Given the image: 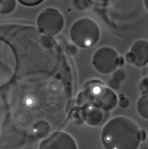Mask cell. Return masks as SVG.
<instances>
[{
	"label": "cell",
	"mask_w": 148,
	"mask_h": 149,
	"mask_svg": "<svg viewBox=\"0 0 148 149\" xmlns=\"http://www.w3.org/2000/svg\"><path fill=\"white\" fill-rule=\"evenodd\" d=\"M124 63V58L122 57V56L119 57V59H118V65H122Z\"/></svg>",
	"instance_id": "20"
},
{
	"label": "cell",
	"mask_w": 148,
	"mask_h": 149,
	"mask_svg": "<svg viewBox=\"0 0 148 149\" xmlns=\"http://www.w3.org/2000/svg\"><path fill=\"white\" fill-rule=\"evenodd\" d=\"M140 88L141 91L143 93L145 94H147L148 91V85H147V78L145 77V79L142 81L141 82V85H140Z\"/></svg>",
	"instance_id": "16"
},
{
	"label": "cell",
	"mask_w": 148,
	"mask_h": 149,
	"mask_svg": "<svg viewBox=\"0 0 148 149\" xmlns=\"http://www.w3.org/2000/svg\"><path fill=\"white\" fill-rule=\"evenodd\" d=\"M67 51L71 56H75L76 54L78 53V48L76 45H69L67 48Z\"/></svg>",
	"instance_id": "17"
},
{
	"label": "cell",
	"mask_w": 148,
	"mask_h": 149,
	"mask_svg": "<svg viewBox=\"0 0 148 149\" xmlns=\"http://www.w3.org/2000/svg\"><path fill=\"white\" fill-rule=\"evenodd\" d=\"M103 118L102 112L99 109L90 110L85 116L86 122L90 125H99Z\"/></svg>",
	"instance_id": "8"
},
{
	"label": "cell",
	"mask_w": 148,
	"mask_h": 149,
	"mask_svg": "<svg viewBox=\"0 0 148 149\" xmlns=\"http://www.w3.org/2000/svg\"><path fill=\"white\" fill-rule=\"evenodd\" d=\"M119 106L122 108H127V107L130 105V100L127 97H124V98L121 99L119 100Z\"/></svg>",
	"instance_id": "18"
},
{
	"label": "cell",
	"mask_w": 148,
	"mask_h": 149,
	"mask_svg": "<svg viewBox=\"0 0 148 149\" xmlns=\"http://www.w3.org/2000/svg\"><path fill=\"white\" fill-rule=\"evenodd\" d=\"M137 111L141 116L148 119V97L147 94L142 96L137 102Z\"/></svg>",
	"instance_id": "9"
},
{
	"label": "cell",
	"mask_w": 148,
	"mask_h": 149,
	"mask_svg": "<svg viewBox=\"0 0 148 149\" xmlns=\"http://www.w3.org/2000/svg\"><path fill=\"white\" fill-rule=\"evenodd\" d=\"M36 22L40 32L46 35L59 33L65 25L63 15L54 8H47L43 10L38 16Z\"/></svg>",
	"instance_id": "3"
},
{
	"label": "cell",
	"mask_w": 148,
	"mask_h": 149,
	"mask_svg": "<svg viewBox=\"0 0 148 149\" xmlns=\"http://www.w3.org/2000/svg\"><path fill=\"white\" fill-rule=\"evenodd\" d=\"M108 85H109V87H110L111 88L114 89V90H117V89H119L120 88L121 82H118V81L115 80L114 79L111 78L108 81Z\"/></svg>",
	"instance_id": "15"
},
{
	"label": "cell",
	"mask_w": 148,
	"mask_h": 149,
	"mask_svg": "<svg viewBox=\"0 0 148 149\" xmlns=\"http://www.w3.org/2000/svg\"><path fill=\"white\" fill-rule=\"evenodd\" d=\"M112 78L115 79V80L121 82L123 80H124V79H125V73H124V70H121V69L120 70H118L114 73Z\"/></svg>",
	"instance_id": "12"
},
{
	"label": "cell",
	"mask_w": 148,
	"mask_h": 149,
	"mask_svg": "<svg viewBox=\"0 0 148 149\" xmlns=\"http://www.w3.org/2000/svg\"><path fill=\"white\" fill-rule=\"evenodd\" d=\"M98 104L101 109L108 111L116 107L117 97L110 89L104 88L101 92V97L98 100Z\"/></svg>",
	"instance_id": "7"
},
{
	"label": "cell",
	"mask_w": 148,
	"mask_h": 149,
	"mask_svg": "<svg viewBox=\"0 0 148 149\" xmlns=\"http://www.w3.org/2000/svg\"><path fill=\"white\" fill-rule=\"evenodd\" d=\"M33 128H34L35 131H36V132L38 134L41 135V136H44L47 133H48L49 128H49L48 123L44 121H40L38 122L35 125Z\"/></svg>",
	"instance_id": "11"
},
{
	"label": "cell",
	"mask_w": 148,
	"mask_h": 149,
	"mask_svg": "<svg viewBox=\"0 0 148 149\" xmlns=\"http://www.w3.org/2000/svg\"><path fill=\"white\" fill-rule=\"evenodd\" d=\"M146 132L145 130H141L139 131V138H140L141 141H145L146 139Z\"/></svg>",
	"instance_id": "19"
},
{
	"label": "cell",
	"mask_w": 148,
	"mask_h": 149,
	"mask_svg": "<svg viewBox=\"0 0 148 149\" xmlns=\"http://www.w3.org/2000/svg\"><path fill=\"white\" fill-rule=\"evenodd\" d=\"M126 60L138 67L145 65L148 62V42L146 40H138L126 54Z\"/></svg>",
	"instance_id": "6"
},
{
	"label": "cell",
	"mask_w": 148,
	"mask_h": 149,
	"mask_svg": "<svg viewBox=\"0 0 148 149\" xmlns=\"http://www.w3.org/2000/svg\"><path fill=\"white\" fill-rule=\"evenodd\" d=\"M139 128L125 116L110 120L101 131V143L105 149H138L140 146Z\"/></svg>",
	"instance_id": "1"
},
{
	"label": "cell",
	"mask_w": 148,
	"mask_h": 149,
	"mask_svg": "<svg viewBox=\"0 0 148 149\" xmlns=\"http://www.w3.org/2000/svg\"><path fill=\"white\" fill-rule=\"evenodd\" d=\"M19 2L26 6H36L43 2L42 0H19Z\"/></svg>",
	"instance_id": "13"
},
{
	"label": "cell",
	"mask_w": 148,
	"mask_h": 149,
	"mask_svg": "<svg viewBox=\"0 0 148 149\" xmlns=\"http://www.w3.org/2000/svg\"><path fill=\"white\" fill-rule=\"evenodd\" d=\"M124 97H124V95H123V94H121V95H119V98H120V100L122 98H124Z\"/></svg>",
	"instance_id": "21"
},
{
	"label": "cell",
	"mask_w": 148,
	"mask_h": 149,
	"mask_svg": "<svg viewBox=\"0 0 148 149\" xmlns=\"http://www.w3.org/2000/svg\"><path fill=\"white\" fill-rule=\"evenodd\" d=\"M72 41L80 48H88L95 45L100 38L97 23L89 18L79 19L73 23L70 30Z\"/></svg>",
	"instance_id": "2"
},
{
	"label": "cell",
	"mask_w": 148,
	"mask_h": 149,
	"mask_svg": "<svg viewBox=\"0 0 148 149\" xmlns=\"http://www.w3.org/2000/svg\"><path fill=\"white\" fill-rule=\"evenodd\" d=\"M39 149H77V145L70 134L56 131L42 141Z\"/></svg>",
	"instance_id": "5"
},
{
	"label": "cell",
	"mask_w": 148,
	"mask_h": 149,
	"mask_svg": "<svg viewBox=\"0 0 148 149\" xmlns=\"http://www.w3.org/2000/svg\"><path fill=\"white\" fill-rule=\"evenodd\" d=\"M16 1H0V13L8 14L13 11L16 5Z\"/></svg>",
	"instance_id": "10"
},
{
	"label": "cell",
	"mask_w": 148,
	"mask_h": 149,
	"mask_svg": "<svg viewBox=\"0 0 148 149\" xmlns=\"http://www.w3.org/2000/svg\"><path fill=\"white\" fill-rule=\"evenodd\" d=\"M119 56L116 51L110 47H101L93 54L92 63L98 72L102 74H110L118 67Z\"/></svg>",
	"instance_id": "4"
},
{
	"label": "cell",
	"mask_w": 148,
	"mask_h": 149,
	"mask_svg": "<svg viewBox=\"0 0 148 149\" xmlns=\"http://www.w3.org/2000/svg\"><path fill=\"white\" fill-rule=\"evenodd\" d=\"M73 3H74L76 8L80 10H85V9L88 8V6H89V4L86 1H79V0H78V1H73Z\"/></svg>",
	"instance_id": "14"
}]
</instances>
